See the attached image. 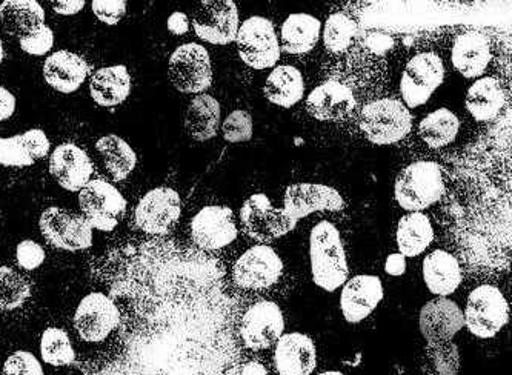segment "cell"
<instances>
[{
  "label": "cell",
  "mask_w": 512,
  "mask_h": 375,
  "mask_svg": "<svg viewBox=\"0 0 512 375\" xmlns=\"http://www.w3.org/2000/svg\"><path fill=\"white\" fill-rule=\"evenodd\" d=\"M120 311L119 345L84 375H227L222 268L174 240L127 242L90 263Z\"/></svg>",
  "instance_id": "6da1fadb"
},
{
  "label": "cell",
  "mask_w": 512,
  "mask_h": 375,
  "mask_svg": "<svg viewBox=\"0 0 512 375\" xmlns=\"http://www.w3.org/2000/svg\"><path fill=\"white\" fill-rule=\"evenodd\" d=\"M456 249L468 268L479 273L508 269L511 260V206L509 197L488 180L463 193L454 205Z\"/></svg>",
  "instance_id": "7a4b0ae2"
},
{
  "label": "cell",
  "mask_w": 512,
  "mask_h": 375,
  "mask_svg": "<svg viewBox=\"0 0 512 375\" xmlns=\"http://www.w3.org/2000/svg\"><path fill=\"white\" fill-rule=\"evenodd\" d=\"M465 328L463 311L453 300L439 297L423 305L419 314V329L426 340L420 359L425 375H457L460 371L459 346L454 337Z\"/></svg>",
  "instance_id": "3957f363"
},
{
  "label": "cell",
  "mask_w": 512,
  "mask_h": 375,
  "mask_svg": "<svg viewBox=\"0 0 512 375\" xmlns=\"http://www.w3.org/2000/svg\"><path fill=\"white\" fill-rule=\"evenodd\" d=\"M328 76L333 82L359 94H376L385 87L388 65L382 51L357 36L348 50L330 56Z\"/></svg>",
  "instance_id": "277c9868"
},
{
  "label": "cell",
  "mask_w": 512,
  "mask_h": 375,
  "mask_svg": "<svg viewBox=\"0 0 512 375\" xmlns=\"http://www.w3.org/2000/svg\"><path fill=\"white\" fill-rule=\"evenodd\" d=\"M310 262L314 283L326 293L345 285L350 268L339 229L333 223L322 220L311 231Z\"/></svg>",
  "instance_id": "5b68a950"
},
{
  "label": "cell",
  "mask_w": 512,
  "mask_h": 375,
  "mask_svg": "<svg viewBox=\"0 0 512 375\" xmlns=\"http://www.w3.org/2000/svg\"><path fill=\"white\" fill-rule=\"evenodd\" d=\"M394 196L403 210L420 213L445 196L442 166L420 160L411 163L397 177Z\"/></svg>",
  "instance_id": "8992f818"
},
{
  "label": "cell",
  "mask_w": 512,
  "mask_h": 375,
  "mask_svg": "<svg viewBox=\"0 0 512 375\" xmlns=\"http://www.w3.org/2000/svg\"><path fill=\"white\" fill-rule=\"evenodd\" d=\"M359 127L374 145H393L413 130V116L403 102L391 97L371 100L360 110Z\"/></svg>",
  "instance_id": "52a82bcc"
},
{
  "label": "cell",
  "mask_w": 512,
  "mask_h": 375,
  "mask_svg": "<svg viewBox=\"0 0 512 375\" xmlns=\"http://www.w3.org/2000/svg\"><path fill=\"white\" fill-rule=\"evenodd\" d=\"M463 319L473 336L479 339H493L508 325V302L496 286H477L473 293L469 294Z\"/></svg>",
  "instance_id": "ba28073f"
},
{
  "label": "cell",
  "mask_w": 512,
  "mask_h": 375,
  "mask_svg": "<svg viewBox=\"0 0 512 375\" xmlns=\"http://www.w3.org/2000/svg\"><path fill=\"white\" fill-rule=\"evenodd\" d=\"M80 210L91 228L111 233L127 214V200L107 180H90L79 191Z\"/></svg>",
  "instance_id": "9c48e42d"
},
{
  "label": "cell",
  "mask_w": 512,
  "mask_h": 375,
  "mask_svg": "<svg viewBox=\"0 0 512 375\" xmlns=\"http://www.w3.org/2000/svg\"><path fill=\"white\" fill-rule=\"evenodd\" d=\"M237 51L243 64L254 70L273 68L280 59V44L271 20L254 16L245 20L236 36Z\"/></svg>",
  "instance_id": "30bf717a"
},
{
  "label": "cell",
  "mask_w": 512,
  "mask_h": 375,
  "mask_svg": "<svg viewBox=\"0 0 512 375\" xmlns=\"http://www.w3.org/2000/svg\"><path fill=\"white\" fill-rule=\"evenodd\" d=\"M168 77L180 93L200 94L213 83V67L208 51L199 44H185L171 54Z\"/></svg>",
  "instance_id": "8fae6325"
},
{
  "label": "cell",
  "mask_w": 512,
  "mask_h": 375,
  "mask_svg": "<svg viewBox=\"0 0 512 375\" xmlns=\"http://www.w3.org/2000/svg\"><path fill=\"white\" fill-rule=\"evenodd\" d=\"M40 233L54 248L76 253L93 246V228L84 217L51 206L39 219Z\"/></svg>",
  "instance_id": "7c38bea8"
},
{
  "label": "cell",
  "mask_w": 512,
  "mask_h": 375,
  "mask_svg": "<svg viewBox=\"0 0 512 375\" xmlns=\"http://www.w3.org/2000/svg\"><path fill=\"white\" fill-rule=\"evenodd\" d=\"M445 79V67L442 59L434 53H422L414 56L406 64L400 80V93L406 108L425 105L436 93Z\"/></svg>",
  "instance_id": "4fadbf2b"
},
{
  "label": "cell",
  "mask_w": 512,
  "mask_h": 375,
  "mask_svg": "<svg viewBox=\"0 0 512 375\" xmlns=\"http://www.w3.org/2000/svg\"><path fill=\"white\" fill-rule=\"evenodd\" d=\"M73 322L80 339L88 343L105 342L119 328L120 311L107 294L91 293L77 306Z\"/></svg>",
  "instance_id": "5bb4252c"
},
{
  "label": "cell",
  "mask_w": 512,
  "mask_h": 375,
  "mask_svg": "<svg viewBox=\"0 0 512 375\" xmlns=\"http://www.w3.org/2000/svg\"><path fill=\"white\" fill-rule=\"evenodd\" d=\"M180 197L171 188H156L140 199L134 211L137 228L150 236H168L179 223Z\"/></svg>",
  "instance_id": "9a60e30c"
},
{
  "label": "cell",
  "mask_w": 512,
  "mask_h": 375,
  "mask_svg": "<svg viewBox=\"0 0 512 375\" xmlns=\"http://www.w3.org/2000/svg\"><path fill=\"white\" fill-rule=\"evenodd\" d=\"M197 36L211 45H230L239 31V11L231 0H203L194 10Z\"/></svg>",
  "instance_id": "2e32d148"
},
{
  "label": "cell",
  "mask_w": 512,
  "mask_h": 375,
  "mask_svg": "<svg viewBox=\"0 0 512 375\" xmlns=\"http://www.w3.org/2000/svg\"><path fill=\"white\" fill-rule=\"evenodd\" d=\"M240 220L245 233L260 243L273 242L296 228L286 217L285 211L276 208L265 194H253L245 200L240 210Z\"/></svg>",
  "instance_id": "e0dca14e"
},
{
  "label": "cell",
  "mask_w": 512,
  "mask_h": 375,
  "mask_svg": "<svg viewBox=\"0 0 512 375\" xmlns=\"http://www.w3.org/2000/svg\"><path fill=\"white\" fill-rule=\"evenodd\" d=\"M283 263L271 246L256 245L240 256L233 268V280L239 288L262 291L279 282Z\"/></svg>",
  "instance_id": "ac0fdd59"
},
{
  "label": "cell",
  "mask_w": 512,
  "mask_h": 375,
  "mask_svg": "<svg viewBox=\"0 0 512 375\" xmlns=\"http://www.w3.org/2000/svg\"><path fill=\"white\" fill-rule=\"evenodd\" d=\"M345 208V200L339 191L320 183H294L288 186L283 196V208L286 217L294 226L317 211L337 213Z\"/></svg>",
  "instance_id": "d6986e66"
},
{
  "label": "cell",
  "mask_w": 512,
  "mask_h": 375,
  "mask_svg": "<svg viewBox=\"0 0 512 375\" xmlns=\"http://www.w3.org/2000/svg\"><path fill=\"white\" fill-rule=\"evenodd\" d=\"M283 329L285 319L279 305L270 300H260L243 314L240 337L248 349L262 351L277 343L283 336Z\"/></svg>",
  "instance_id": "ffe728a7"
},
{
  "label": "cell",
  "mask_w": 512,
  "mask_h": 375,
  "mask_svg": "<svg viewBox=\"0 0 512 375\" xmlns=\"http://www.w3.org/2000/svg\"><path fill=\"white\" fill-rule=\"evenodd\" d=\"M191 237L203 251H219L237 239L234 214L228 206H205L191 222Z\"/></svg>",
  "instance_id": "44dd1931"
},
{
  "label": "cell",
  "mask_w": 512,
  "mask_h": 375,
  "mask_svg": "<svg viewBox=\"0 0 512 375\" xmlns=\"http://www.w3.org/2000/svg\"><path fill=\"white\" fill-rule=\"evenodd\" d=\"M51 176L60 188L77 193L88 185L94 173L93 162L82 148L74 143H62L50 157Z\"/></svg>",
  "instance_id": "7402d4cb"
},
{
  "label": "cell",
  "mask_w": 512,
  "mask_h": 375,
  "mask_svg": "<svg viewBox=\"0 0 512 375\" xmlns=\"http://www.w3.org/2000/svg\"><path fill=\"white\" fill-rule=\"evenodd\" d=\"M382 280L377 276H357L346 280L340 294V309L348 323H359L383 300Z\"/></svg>",
  "instance_id": "603a6c76"
},
{
  "label": "cell",
  "mask_w": 512,
  "mask_h": 375,
  "mask_svg": "<svg viewBox=\"0 0 512 375\" xmlns=\"http://www.w3.org/2000/svg\"><path fill=\"white\" fill-rule=\"evenodd\" d=\"M357 107V97L342 83H322L306 97V111L322 122H339L350 116Z\"/></svg>",
  "instance_id": "cb8c5ba5"
},
{
  "label": "cell",
  "mask_w": 512,
  "mask_h": 375,
  "mask_svg": "<svg viewBox=\"0 0 512 375\" xmlns=\"http://www.w3.org/2000/svg\"><path fill=\"white\" fill-rule=\"evenodd\" d=\"M274 362L279 375H311L317 365L316 345L300 332L285 334L277 340Z\"/></svg>",
  "instance_id": "d4e9b609"
},
{
  "label": "cell",
  "mask_w": 512,
  "mask_h": 375,
  "mask_svg": "<svg viewBox=\"0 0 512 375\" xmlns=\"http://www.w3.org/2000/svg\"><path fill=\"white\" fill-rule=\"evenodd\" d=\"M90 65L84 57L71 51H56L44 64L45 82L62 94H73L84 85Z\"/></svg>",
  "instance_id": "484cf974"
},
{
  "label": "cell",
  "mask_w": 512,
  "mask_h": 375,
  "mask_svg": "<svg viewBox=\"0 0 512 375\" xmlns=\"http://www.w3.org/2000/svg\"><path fill=\"white\" fill-rule=\"evenodd\" d=\"M451 59L454 68L466 79L482 76L491 62V44L488 37L480 31L460 34L454 42Z\"/></svg>",
  "instance_id": "4316f807"
},
{
  "label": "cell",
  "mask_w": 512,
  "mask_h": 375,
  "mask_svg": "<svg viewBox=\"0 0 512 375\" xmlns=\"http://www.w3.org/2000/svg\"><path fill=\"white\" fill-rule=\"evenodd\" d=\"M462 279L459 260L443 249H436L423 260V280L436 296L446 299L456 293Z\"/></svg>",
  "instance_id": "83f0119b"
},
{
  "label": "cell",
  "mask_w": 512,
  "mask_h": 375,
  "mask_svg": "<svg viewBox=\"0 0 512 375\" xmlns=\"http://www.w3.org/2000/svg\"><path fill=\"white\" fill-rule=\"evenodd\" d=\"M0 25L10 36L22 40L45 25V10L34 0H5L0 4Z\"/></svg>",
  "instance_id": "f1b7e54d"
},
{
  "label": "cell",
  "mask_w": 512,
  "mask_h": 375,
  "mask_svg": "<svg viewBox=\"0 0 512 375\" xmlns=\"http://www.w3.org/2000/svg\"><path fill=\"white\" fill-rule=\"evenodd\" d=\"M130 93L131 76L125 65L100 68L91 77L90 94L99 107H117L128 99Z\"/></svg>",
  "instance_id": "f546056e"
},
{
  "label": "cell",
  "mask_w": 512,
  "mask_h": 375,
  "mask_svg": "<svg viewBox=\"0 0 512 375\" xmlns=\"http://www.w3.org/2000/svg\"><path fill=\"white\" fill-rule=\"evenodd\" d=\"M506 93L494 77H482L471 85L466 94V110L477 122H491L502 113Z\"/></svg>",
  "instance_id": "4dcf8cb0"
},
{
  "label": "cell",
  "mask_w": 512,
  "mask_h": 375,
  "mask_svg": "<svg viewBox=\"0 0 512 375\" xmlns=\"http://www.w3.org/2000/svg\"><path fill=\"white\" fill-rule=\"evenodd\" d=\"M220 127V103L210 94H199L191 100L185 113V130L196 142H207L217 136Z\"/></svg>",
  "instance_id": "1f68e13d"
},
{
  "label": "cell",
  "mask_w": 512,
  "mask_h": 375,
  "mask_svg": "<svg viewBox=\"0 0 512 375\" xmlns=\"http://www.w3.org/2000/svg\"><path fill=\"white\" fill-rule=\"evenodd\" d=\"M322 24L310 14H291L283 22L280 42L286 53L306 54L313 51L320 39Z\"/></svg>",
  "instance_id": "d6a6232c"
},
{
  "label": "cell",
  "mask_w": 512,
  "mask_h": 375,
  "mask_svg": "<svg viewBox=\"0 0 512 375\" xmlns=\"http://www.w3.org/2000/svg\"><path fill=\"white\" fill-rule=\"evenodd\" d=\"M263 94L273 105L291 108L303 99L305 83L302 73L290 65L274 68L266 79Z\"/></svg>",
  "instance_id": "836d02e7"
},
{
  "label": "cell",
  "mask_w": 512,
  "mask_h": 375,
  "mask_svg": "<svg viewBox=\"0 0 512 375\" xmlns=\"http://www.w3.org/2000/svg\"><path fill=\"white\" fill-rule=\"evenodd\" d=\"M396 240L403 257L420 256L433 243V225L425 214H406L397 225Z\"/></svg>",
  "instance_id": "e575fe53"
},
{
  "label": "cell",
  "mask_w": 512,
  "mask_h": 375,
  "mask_svg": "<svg viewBox=\"0 0 512 375\" xmlns=\"http://www.w3.org/2000/svg\"><path fill=\"white\" fill-rule=\"evenodd\" d=\"M97 153L102 157L105 170L116 182L128 179L130 174L136 170L137 156L130 143L125 142L122 137L110 136L100 137L96 143Z\"/></svg>",
  "instance_id": "d590c367"
},
{
  "label": "cell",
  "mask_w": 512,
  "mask_h": 375,
  "mask_svg": "<svg viewBox=\"0 0 512 375\" xmlns=\"http://www.w3.org/2000/svg\"><path fill=\"white\" fill-rule=\"evenodd\" d=\"M460 122L453 111L440 108L420 122L419 136L429 148L448 147L459 134Z\"/></svg>",
  "instance_id": "8d00e7d4"
},
{
  "label": "cell",
  "mask_w": 512,
  "mask_h": 375,
  "mask_svg": "<svg viewBox=\"0 0 512 375\" xmlns=\"http://www.w3.org/2000/svg\"><path fill=\"white\" fill-rule=\"evenodd\" d=\"M359 36V25L356 20L345 13H334L328 17L323 30V45L330 56H337L353 45Z\"/></svg>",
  "instance_id": "74e56055"
},
{
  "label": "cell",
  "mask_w": 512,
  "mask_h": 375,
  "mask_svg": "<svg viewBox=\"0 0 512 375\" xmlns=\"http://www.w3.org/2000/svg\"><path fill=\"white\" fill-rule=\"evenodd\" d=\"M40 356L48 365L70 366L76 362V352L67 331L60 328L45 329L40 339Z\"/></svg>",
  "instance_id": "f35d334b"
},
{
  "label": "cell",
  "mask_w": 512,
  "mask_h": 375,
  "mask_svg": "<svg viewBox=\"0 0 512 375\" xmlns=\"http://www.w3.org/2000/svg\"><path fill=\"white\" fill-rule=\"evenodd\" d=\"M31 286L10 266H0V309L14 311L30 299Z\"/></svg>",
  "instance_id": "ab89813d"
},
{
  "label": "cell",
  "mask_w": 512,
  "mask_h": 375,
  "mask_svg": "<svg viewBox=\"0 0 512 375\" xmlns=\"http://www.w3.org/2000/svg\"><path fill=\"white\" fill-rule=\"evenodd\" d=\"M34 163L36 162L31 157L30 151L27 150L22 134L8 137V139L0 137V165L11 166V168H27Z\"/></svg>",
  "instance_id": "60d3db41"
},
{
  "label": "cell",
  "mask_w": 512,
  "mask_h": 375,
  "mask_svg": "<svg viewBox=\"0 0 512 375\" xmlns=\"http://www.w3.org/2000/svg\"><path fill=\"white\" fill-rule=\"evenodd\" d=\"M222 134L230 143L248 142L253 137V117L248 111H233L223 122Z\"/></svg>",
  "instance_id": "b9f144b4"
},
{
  "label": "cell",
  "mask_w": 512,
  "mask_h": 375,
  "mask_svg": "<svg viewBox=\"0 0 512 375\" xmlns=\"http://www.w3.org/2000/svg\"><path fill=\"white\" fill-rule=\"evenodd\" d=\"M2 375H45L44 368L34 354L16 351L5 360Z\"/></svg>",
  "instance_id": "7bdbcfd3"
},
{
  "label": "cell",
  "mask_w": 512,
  "mask_h": 375,
  "mask_svg": "<svg viewBox=\"0 0 512 375\" xmlns=\"http://www.w3.org/2000/svg\"><path fill=\"white\" fill-rule=\"evenodd\" d=\"M91 8L105 25H117L127 14V2L124 0H94Z\"/></svg>",
  "instance_id": "ee69618b"
},
{
  "label": "cell",
  "mask_w": 512,
  "mask_h": 375,
  "mask_svg": "<svg viewBox=\"0 0 512 375\" xmlns=\"http://www.w3.org/2000/svg\"><path fill=\"white\" fill-rule=\"evenodd\" d=\"M16 259L20 268H24L25 271H34L45 262V251L34 240H24L17 245Z\"/></svg>",
  "instance_id": "f6af8a7d"
},
{
  "label": "cell",
  "mask_w": 512,
  "mask_h": 375,
  "mask_svg": "<svg viewBox=\"0 0 512 375\" xmlns=\"http://www.w3.org/2000/svg\"><path fill=\"white\" fill-rule=\"evenodd\" d=\"M20 48L30 56H44L51 51L54 45V33L50 27L44 25L27 39L19 40Z\"/></svg>",
  "instance_id": "bcb514c9"
},
{
  "label": "cell",
  "mask_w": 512,
  "mask_h": 375,
  "mask_svg": "<svg viewBox=\"0 0 512 375\" xmlns=\"http://www.w3.org/2000/svg\"><path fill=\"white\" fill-rule=\"evenodd\" d=\"M22 137H24L25 145H27V150L30 151L34 162L44 159V157H47L48 153H50L51 143L44 131H25V133L22 134Z\"/></svg>",
  "instance_id": "7dc6e473"
},
{
  "label": "cell",
  "mask_w": 512,
  "mask_h": 375,
  "mask_svg": "<svg viewBox=\"0 0 512 375\" xmlns=\"http://www.w3.org/2000/svg\"><path fill=\"white\" fill-rule=\"evenodd\" d=\"M54 13L60 14V16H74V14L80 13L84 10V0H59V2H51Z\"/></svg>",
  "instance_id": "c3c4849f"
},
{
  "label": "cell",
  "mask_w": 512,
  "mask_h": 375,
  "mask_svg": "<svg viewBox=\"0 0 512 375\" xmlns=\"http://www.w3.org/2000/svg\"><path fill=\"white\" fill-rule=\"evenodd\" d=\"M16 111V97L7 88L0 87V122L10 119Z\"/></svg>",
  "instance_id": "681fc988"
},
{
  "label": "cell",
  "mask_w": 512,
  "mask_h": 375,
  "mask_svg": "<svg viewBox=\"0 0 512 375\" xmlns=\"http://www.w3.org/2000/svg\"><path fill=\"white\" fill-rule=\"evenodd\" d=\"M168 30L176 36L187 34L190 30V20H188L187 14L180 13V11L171 14L170 19H168Z\"/></svg>",
  "instance_id": "f907efd6"
},
{
  "label": "cell",
  "mask_w": 512,
  "mask_h": 375,
  "mask_svg": "<svg viewBox=\"0 0 512 375\" xmlns=\"http://www.w3.org/2000/svg\"><path fill=\"white\" fill-rule=\"evenodd\" d=\"M227 375H268V372H266L262 363L247 362L242 363V365H234L227 372Z\"/></svg>",
  "instance_id": "816d5d0a"
},
{
  "label": "cell",
  "mask_w": 512,
  "mask_h": 375,
  "mask_svg": "<svg viewBox=\"0 0 512 375\" xmlns=\"http://www.w3.org/2000/svg\"><path fill=\"white\" fill-rule=\"evenodd\" d=\"M385 271L389 276H403L406 271L405 257H403L402 254H391V256L386 259Z\"/></svg>",
  "instance_id": "f5cc1de1"
},
{
  "label": "cell",
  "mask_w": 512,
  "mask_h": 375,
  "mask_svg": "<svg viewBox=\"0 0 512 375\" xmlns=\"http://www.w3.org/2000/svg\"><path fill=\"white\" fill-rule=\"evenodd\" d=\"M4 57H5V48H4V44H2V40H0V64H2V62H4Z\"/></svg>",
  "instance_id": "db71d44e"
},
{
  "label": "cell",
  "mask_w": 512,
  "mask_h": 375,
  "mask_svg": "<svg viewBox=\"0 0 512 375\" xmlns=\"http://www.w3.org/2000/svg\"><path fill=\"white\" fill-rule=\"evenodd\" d=\"M317 375H345V374H342V372H339V371H326V372H322V374H317Z\"/></svg>",
  "instance_id": "11a10c76"
}]
</instances>
